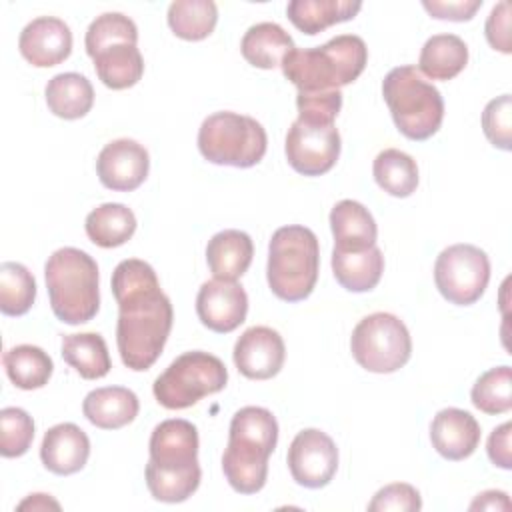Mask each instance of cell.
<instances>
[{"instance_id": "cell-15", "label": "cell", "mask_w": 512, "mask_h": 512, "mask_svg": "<svg viewBox=\"0 0 512 512\" xmlns=\"http://www.w3.org/2000/svg\"><path fill=\"white\" fill-rule=\"evenodd\" d=\"M196 314L208 330L228 334L246 320L248 296L238 282L208 280L198 290Z\"/></svg>"}, {"instance_id": "cell-34", "label": "cell", "mask_w": 512, "mask_h": 512, "mask_svg": "<svg viewBox=\"0 0 512 512\" xmlns=\"http://www.w3.org/2000/svg\"><path fill=\"white\" fill-rule=\"evenodd\" d=\"M36 300V280L20 262L0 264V310L6 316L26 314Z\"/></svg>"}, {"instance_id": "cell-30", "label": "cell", "mask_w": 512, "mask_h": 512, "mask_svg": "<svg viewBox=\"0 0 512 512\" xmlns=\"http://www.w3.org/2000/svg\"><path fill=\"white\" fill-rule=\"evenodd\" d=\"M62 358L84 380L104 378L112 368L108 346L96 332L62 336Z\"/></svg>"}, {"instance_id": "cell-6", "label": "cell", "mask_w": 512, "mask_h": 512, "mask_svg": "<svg viewBox=\"0 0 512 512\" xmlns=\"http://www.w3.org/2000/svg\"><path fill=\"white\" fill-rule=\"evenodd\" d=\"M320 246L316 234L300 224L278 228L268 244V286L284 302L308 298L316 286Z\"/></svg>"}, {"instance_id": "cell-22", "label": "cell", "mask_w": 512, "mask_h": 512, "mask_svg": "<svg viewBox=\"0 0 512 512\" xmlns=\"http://www.w3.org/2000/svg\"><path fill=\"white\" fill-rule=\"evenodd\" d=\"M254 256L252 238L242 230H222L208 240L206 262L214 278L236 282Z\"/></svg>"}, {"instance_id": "cell-11", "label": "cell", "mask_w": 512, "mask_h": 512, "mask_svg": "<svg viewBox=\"0 0 512 512\" xmlns=\"http://www.w3.org/2000/svg\"><path fill=\"white\" fill-rule=\"evenodd\" d=\"M490 280V260L474 244H452L434 262L438 292L456 306H470L484 294Z\"/></svg>"}, {"instance_id": "cell-45", "label": "cell", "mask_w": 512, "mask_h": 512, "mask_svg": "<svg viewBox=\"0 0 512 512\" xmlns=\"http://www.w3.org/2000/svg\"><path fill=\"white\" fill-rule=\"evenodd\" d=\"M60 510V504L50 494H30L18 504V510Z\"/></svg>"}, {"instance_id": "cell-33", "label": "cell", "mask_w": 512, "mask_h": 512, "mask_svg": "<svg viewBox=\"0 0 512 512\" xmlns=\"http://www.w3.org/2000/svg\"><path fill=\"white\" fill-rule=\"evenodd\" d=\"M170 30L188 42L208 38L218 22V8L212 0H176L168 6Z\"/></svg>"}, {"instance_id": "cell-16", "label": "cell", "mask_w": 512, "mask_h": 512, "mask_svg": "<svg viewBox=\"0 0 512 512\" xmlns=\"http://www.w3.org/2000/svg\"><path fill=\"white\" fill-rule=\"evenodd\" d=\"M234 364L250 380L274 378L286 358L282 336L268 326H252L240 334L234 344Z\"/></svg>"}, {"instance_id": "cell-8", "label": "cell", "mask_w": 512, "mask_h": 512, "mask_svg": "<svg viewBox=\"0 0 512 512\" xmlns=\"http://www.w3.org/2000/svg\"><path fill=\"white\" fill-rule=\"evenodd\" d=\"M268 148L264 126L252 116L238 112H214L200 124L198 150L218 166H256Z\"/></svg>"}, {"instance_id": "cell-2", "label": "cell", "mask_w": 512, "mask_h": 512, "mask_svg": "<svg viewBox=\"0 0 512 512\" xmlns=\"http://www.w3.org/2000/svg\"><path fill=\"white\" fill-rule=\"evenodd\" d=\"M150 460L146 464V486L154 500L178 504L188 500L200 486L198 430L192 422L170 418L160 422L150 436Z\"/></svg>"}, {"instance_id": "cell-10", "label": "cell", "mask_w": 512, "mask_h": 512, "mask_svg": "<svg viewBox=\"0 0 512 512\" xmlns=\"http://www.w3.org/2000/svg\"><path fill=\"white\" fill-rule=\"evenodd\" d=\"M350 350L364 370L390 374L410 360L412 338L398 316L390 312H374L364 316L352 330Z\"/></svg>"}, {"instance_id": "cell-37", "label": "cell", "mask_w": 512, "mask_h": 512, "mask_svg": "<svg viewBox=\"0 0 512 512\" xmlns=\"http://www.w3.org/2000/svg\"><path fill=\"white\" fill-rule=\"evenodd\" d=\"M34 440L32 416L16 406L0 410V454L4 458H18L28 452Z\"/></svg>"}, {"instance_id": "cell-44", "label": "cell", "mask_w": 512, "mask_h": 512, "mask_svg": "<svg viewBox=\"0 0 512 512\" xmlns=\"http://www.w3.org/2000/svg\"><path fill=\"white\" fill-rule=\"evenodd\" d=\"M470 510H510V498L502 490H486L476 496V500L470 504Z\"/></svg>"}, {"instance_id": "cell-21", "label": "cell", "mask_w": 512, "mask_h": 512, "mask_svg": "<svg viewBox=\"0 0 512 512\" xmlns=\"http://www.w3.org/2000/svg\"><path fill=\"white\" fill-rule=\"evenodd\" d=\"M140 410L138 396L124 386H104L86 394L82 412L90 424L102 430H118L130 424Z\"/></svg>"}, {"instance_id": "cell-35", "label": "cell", "mask_w": 512, "mask_h": 512, "mask_svg": "<svg viewBox=\"0 0 512 512\" xmlns=\"http://www.w3.org/2000/svg\"><path fill=\"white\" fill-rule=\"evenodd\" d=\"M472 404L484 414H506L512 410V370L496 366L484 372L472 386Z\"/></svg>"}, {"instance_id": "cell-36", "label": "cell", "mask_w": 512, "mask_h": 512, "mask_svg": "<svg viewBox=\"0 0 512 512\" xmlns=\"http://www.w3.org/2000/svg\"><path fill=\"white\" fill-rule=\"evenodd\" d=\"M118 42H128V44L138 42V28L132 18H128L122 12H104L90 22L84 38L86 54L90 58L102 48Z\"/></svg>"}, {"instance_id": "cell-12", "label": "cell", "mask_w": 512, "mask_h": 512, "mask_svg": "<svg viewBox=\"0 0 512 512\" xmlns=\"http://www.w3.org/2000/svg\"><path fill=\"white\" fill-rule=\"evenodd\" d=\"M340 148V132L334 124H312L298 118L288 128L284 142L288 164L302 176H322L332 170Z\"/></svg>"}, {"instance_id": "cell-26", "label": "cell", "mask_w": 512, "mask_h": 512, "mask_svg": "<svg viewBox=\"0 0 512 512\" xmlns=\"http://www.w3.org/2000/svg\"><path fill=\"white\" fill-rule=\"evenodd\" d=\"M48 110L64 120L86 116L94 104V88L90 80L78 72H62L46 84Z\"/></svg>"}, {"instance_id": "cell-17", "label": "cell", "mask_w": 512, "mask_h": 512, "mask_svg": "<svg viewBox=\"0 0 512 512\" xmlns=\"http://www.w3.org/2000/svg\"><path fill=\"white\" fill-rule=\"evenodd\" d=\"M18 50L32 66L52 68L72 52L70 26L56 16H38L22 28Z\"/></svg>"}, {"instance_id": "cell-1", "label": "cell", "mask_w": 512, "mask_h": 512, "mask_svg": "<svg viewBox=\"0 0 512 512\" xmlns=\"http://www.w3.org/2000/svg\"><path fill=\"white\" fill-rule=\"evenodd\" d=\"M112 294L118 304L116 346L122 364L144 372L160 358L170 336L172 302L162 292L154 268L138 258L122 260L114 268Z\"/></svg>"}, {"instance_id": "cell-42", "label": "cell", "mask_w": 512, "mask_h": 512, "mask_svg": "<svg viewBox=\"0 0 512 512\" xmlns=\"http://www.w3.org/2000/svg\"><path fill=\"white\" fill-rule=\"evenodd\" d=\"M424 10L438 20H450V22H466L472 20L478 8L482 6V0H424Z\"/></svg>"}, {"instance_id": "cell-39", "label": "cell", "mask_w": 512, "mask_h": 512, "mask_svg": "<svg viewBox=\"0 0 512 512\" xmlns=\"http://www.w3.org/2000/svg\"><path fill=\"white\" fill-rule=\"evenodd\" d=\"M296 108H298V120L312 122V124H334L342 108V92L340 90L298 92Z\"/></svg>"}, {"instance_id": "cell-4", "label": "cell", "mask_w": 512, "mask_h": 512, "mask_svg": "<svg viewBox=\"0 0 512 512\" xmlns=\"http://www.w3.org/2000/svg\"><path fill=\"white\" fill-rule=\"evenodd\" d=\"M368 48L356 34H340L316 48H294L282 60V74L298 92L340 90L366 68Z\"/></svg>"}, {"instance_id": "cell-27", "label": "cell", "mask_w": 512, "mask_h": 512, "mask_svg": "<svg viewBox=\"0 0 512 512\" xmlns=\"http://www.w3.org/2000/svg\"><path fill=\"white\" fill-rule=\"evenodd\" d=\"M468 64V46L456 34L430 36L418 58V72L430 80H452Z\"/></svg>"}, {"instance_id": "cell-19", "label": "cell", "mask_w": 512, "mask_h": 512, "mask_svg": "<svg viewBox=\"0 0 512 512\" xmlns=\"http://www.w3.org/2000/svg\"><path fill=\"white\" fill-rule=\"evenodd\" d=\"M90 456V440L86 432L72 424L62 422L46 430L40 444V460L46 470L58 476L80 472Z\"/></svg>"}, {"instance_id": "cell-24", "label": "cell", "mask_w": 512, "mask_h": 512, "mask_svg": "<svg viewBox=\"0 0 512 512\" xmlns=\"http://www.w3.org/2000/svg\"><path fill=\"white\" fill-rule=\"evenodd\" d=\"M332 272L336 282L348 292H370L384 272L382 250L378 246L358 252L332 250Z\"/></svg>"}, {"instance_id": "cell-9", "label": "cell", "mask_w": 512, "mask_h": 512, "mask_svg": "<svg viewBox=\"0 0 512 512\" xmlns=\"http://www.w3.org/2000/svg\"><path fill=\"white\" fill-rule=\"evenodd\" d=\"M228 370L224 362L208 352L192 350L180 354L154 380L152 392L160 406L168 410H184L204 396L224 390Z\"/></svg>"}, {"instance_id": "cell-43", "label": "cell", "mask_w": 512, "mask_h": 512, "mask_svg": "<svg viewBox=\"0 0 512 512\" xmlns=\"http://www.w3.org/2000/svg\"><path fill=\"white\" fill-rule=\"evenodd\" d=\"M510 434H512V424L504 422L498 428L492 430L488 438V458L494 466L510 470L512 468V450H510Z\"/></svg>"}, {"instance_id": "cell-38", "label": "cell", "mask_w": 512, "mask_h": 512, "mask_svg": "<svg viewBox=\"0 0 512 512\" xmlns=\"http://www.w3.org/2000/svg\"><path fill=\"white\" fill-rule=\"evenodd\" d=\"M482 130L494 148L510 150L512 142V98L502 94L490 100L482 112Z\"/></svg>"}, {"instance_id": "cell-13", "label": "cell", "mask_w": 512, "mask_h": 512, "mask_svg": "<svg viewBox=\"0 0 512 512\" xmlns=\"http://www.w3.org/2000/svg\"><path fill=\"white\" fill-rule=\"evenodd\" d=\"M286 460L294 482L316 490L334 478L338 470V448L326 432L306 428L290 442Z\"/></svg>"}, {"instance_id": "cell-29", "label": "cell", "mask_w": 512, "mask_h": 512, "mask_svg": "<svg viewBox=\"0 0 512 512\" xmlns=\"http://www.w3.org/2000/svg\"><path fill=\"white\" fill-rule=\"evenodd\" d=\"M86 236L100 248L126 244L136 232L134 212L120 202H106L94 208L84 222Z\"/></svg>"}, {"instance_id": "cell-41", "label": "cell", "mask_w": 512, "mask_h": 512, "mask_svg": "<svg viewBox=\"0 0 512 512\" xmlns=\"http://www.w3.org/2000/svg\"><path fill=\"white\" fill-rule=\"evenodd\" d=\"M484 34L494 50L510 54V4L506 0L492 8L484 26Z\"/></svg>"}, {"instance_id": "cell-14", "label": "cell", "mask_w": 512, "mask_h": 512, "mask_svg": "<svg viewBox=\"0 0 512 512\" xmlns=\"http://www.w3.org/2000/svg\"><path fill=\"white\" fill-rule=\"evenodd\" d=\"M150 170L148 150L130 138L108 142L96 160V174L102 186L114 192H132L146 178Z\"/></svg>"}, {"instance_id": "cell-31", "label": "cell", "mask_w": 512, "mask_h": 512, "mask_svg": "<svg viewBox=\"0 0 512 512\" xmlns=\"http://www.w3.org/2000/svg\"><path fill=\"white\" fill-rule=\"evenodd\" d=\"M2 362L6 376L20 390H38L46 386L54 372V362L48 352L32 344H18L6 350Z\"/></svg>"}, {"instance_id": "cell-3", "label": "cell", "mask_w": 512, "mask_h": 512, "mask_svg": "<svg viewBox=\"0 0 512 512\" xmlns=\"http://www.w3.org/2000/svg\"><path fill=\"white\" fill-rule=\"evenodd\" d=\"M278 442V422L262 406L240 408L230 422L222 472L240 494H256L268 478V458Z\"/></svg>"}, {"instance_id": "cell-5", "label": "cell", "mask_w": 512, "mask_h": 512, "mask_svg": "<svg viewBox=\"0 0 512 512\" xmlns=\"http://www.w3.org/2000/svg\"><path fill=\"white\" fill-rule=\"evenodd\" d=\"M54 316L64 324L90 322L100 308L98 264L80 248H58L44 266Z\"/></svg>"}, {"instance_id": "cell-18", "label": "cell", "mask_w": 512, "mask_h": 512, "mask_svg": "<svg viewBox=\"0 0 512 512\" xmlns=\"http://www.w3.org/2000/svg\"><path fill=\"white\" fill-rule=\"evenodd\" d=\"M478 420L460 408L440 410L430 424V440L434 450L452 462L464 460L474 454L480 444Z\"/></svg>"}, {"instance_id": "cell-32", "label": "cell", "mask_w": 512, "mask_h": 512, "mask_svg": "<svg viewBox=\"0 0 512 512\" xmlns=\"http://www.w3.org/2000/svg\"><path fill=\"white\" fill-rule=\"evenodd\" d=\"M372 172L376 184L390 196L408 198L418 188V164L398 148L382 150L374 158Z\"/></svg>"}, {"instance_id": "cell-23", "label": "cell", "mask_w": 512, "mask_h": 512, "mask_svg": "<svg viewBox=\"0 0 512 512\" xmlns=\"http://www.w3.org/2000/svg\"><path fill=\"white\" fill-rule=\"evenodd\" d=\"M294 48L296 46L290 34L276 22H258L250 26L240 42L244 60L262 70L282 66V60Z\"/></svg>"}, {"instance_id": "cell-25", "label": "cell", "mask_w": 512, "mask_h": 512, "mask_svg": "<svg viewBox=\"0 0 512 512\" xmlns=\"http://www.w3.org/2000/svg\"><path fill=\"white\" fill-rule=\"evenodd\" d=\"M92 60L100 82L112 90H126L134 86L144 74V58L136 44H110L96 52Z\"/></svg>"}, {"instance_id": "cell-7", "label": "cell", "mask_w": 512, "mask_h": 512, "mask_svg": "<svg viewBox=\"0 0 512 512\" xmlns=\"http://www.w3.org/2000/svg\"><path fill=\"white\" fill-rule=\"evenodd\" d=\"M382 96L400 134L408 140H428L444 120V100L416 66H396L382 80Z\"/></svg>"}, {"instance_id": "cell-28", "label": "cell", "mask_w": 512, "mask_h": 512, "mask_svg": "<svg viewBox=\"0 0 512 512\" xmlns=\"http://www.w3.org/2000/svg\"><path fill=\"white\" fill-rule=\"evenodd\" d=\"M362 2L352 0H292L286 6L288 20L304 34L314 36L332 24L352 20Z\"/></svg>"}, {"instance_id": "cell-40", "label": "cell", "mask_w": 512, "mask_h": 512, "mask_svg": "<svg viewBox=\"0 0 512 512\" xmlns=\"http://www.w3.org/2000/svg\"><path fill=\"white\" fill-rule=\"evenodd\" d=\"M422 508L420 492L406 482H394L380 488L368 504L370 512H416Z\"/></svg>"}, {"instance_id": "cell-20", "label": "cell", "mask_w": 512, "mask_h": 512, "mask_svg": "<svg viewBox=\"0 0 512 512\" xmlns=\"http://www.w3.org/2000/svg\"><path fill=\"white\" fill-rule=\"evenodd\" d=\"M334 250L358 252L376 246L378 228L368 208L356 200H340L330 210Z\"/></svg>"}]
</instances>
